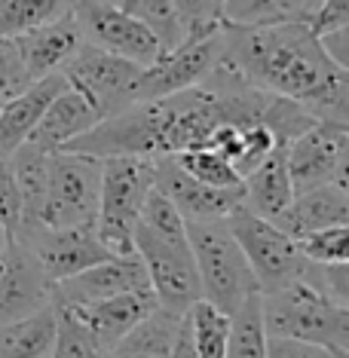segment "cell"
I'll return each mask as SVG.
<instances>
[{
	"instance_id": "obj_1",
	"label": "cell",
	"mask_w": 349,
	"mask_h": 358,
	"mask_svg": "<svg viewBox=\"0 0 349 358\" xmlns=\"http://www.w3.org/2000/svg\"><path fill=\"white\" fill-rule=\"evenodd\" d=\"M218 59L245 83L300 104L313 120L349 126V71L325 55L304 22H224Z\"/></svg>"
},
{
	"instance_id": "obj_2",
	"label": "cell",
	"mask_w": 349,
	"mask_h": 358,
	"mask_svg": "<svg viewBox=\"0 0 349 358\" xmlns=\"http://www.w3.org/2000/svg\"><path fill=\"white\" fill-rule=\"evenodd\" d=\"M132 248L148 270L150 291L159 309L184 315L197 300H202L197 264H193V251L187 242V224L166 193L157 190V184L141 206Z\"/></svg>"
},
{
	"instance_id": "obj_3",
	"label": "cell",
	"mask_w": 349,
	"mask_h": 358,
	"mask_svg": "<svg viewBox=\"0 0 349 358\" xmlns=\"http://www.w3.org/2000/svg\"><path fill=\"white\" fill-rule=\"evenodd\" d=\"M266 337H285L349 355V306L334 303L310 282H294L261 294Z\"/></svg>"
},
{
	"instance_id": "obj_4",
	"label": "cell",
	"mask_w": 349,
	"mask_h": 358,
	"mask_svg": "<svg viewBox=\"0 0 349 358\" xmlns=\"http://www.w3.org/2000/svg\"><path fill=\"white\" fill-rule=\"evenodd\" d=\"M184 224H187V242L193 251V264H197L202 300L233 315L242 306V300L257 294L261 288H257V279L251 273L245 255H242L230 224H227V217Z\"/></svg>"
},
{
	"instance_id": "obj_5",
	"label": "cell",
	"mask_w": 349,
	"mask_h": 358,
	"mask_svg": "<svg viewBox=\"0 0 349 358\" xmlns=\"http://www.w3.org/2000/svg\"><path fill=\"white\" fill-rule=\"evenodd\" d=\"M153 190L150 157H104L95 236L113 257L132 255V236L141 217V206Z\"/></svg>"
},
{
	"instance_id": "obj_6",
	"label": "cell",
	"mask_w": 349,
	"mask_h": 358,
	"mask_svg": "<svg viewBox=\"0 0 349 358\" xmlns=\"http://www.w3.org/2000/svg\"><path fill=\"white\" fill-rule=\"evenodd\" d=\"M99 187H101L99 157H86V153H74V150H52L50 169H46V196L37 230L95 227Z\"/></svg>"
},
{
	"instance_id": "obj_7",
	"label": "cell",
	"mask_w": 349,
	"mask_h": 358,
	"mask_svg": "<svg viewBox=\"0 0 349 358\" xmlns=\"http://www.w3.org/2000/svg\"><path fill=\"white\" fill-rule=\"evenodd\" d=\"M227 224H230L233 236H236L251 273H255L261 294L306 279L313 260H306L300 255L297 242L285 230H279L276 224L264 221V217L251 215L242 206L233 215H227Z\"/></svg>"
},
{
	"instance_id": "obj_8",
	"label": "cell",
	"mask_w": 349,
	"mask_h": 358,
	"mask_svg": "<svg viewBox=\"0 0 349 358\" xmlns=\"http://www.w3.org/2000/svg\"><path fill=\"white\" fill-rule=\"evenodd\" d=\"M62 74L68 86L83 95L89 108L99 113V120H104L135 104V83L141 74V64L120 59V55L83 40V46L71 55Z\"/></svg>"
},
{
	"instance_id": "obj_9",
	"label": "cell",
	"mask_w": 349,
	"mask_h": 358,
	"mask_svg": "<svg viewBox=\"0 0 349 358\" xmlns=\"http://www.w3.org/2000/svg\"><path fill=\"white\" fill-rule=\"evenodd\" d=\"M285 166L294 193L337 181L346 184L349 172V126L315 120L300 135L285 141Z\"/></svg>"
},
{
	"instance_id": "obj_10",
	"label": "cell",
	"mask_w": 349,
	"mask_h": 358,
	"mask_svg": "<svg viewBox=\"0 0 349 358\" xmlns=\"http://www.w3.org/2000/svg\"><path fill=\"white\" fill-rule=\"evenodd\" d=\"M74 19L83 40L99 50H108L120 59H129L148 68L159 59V43L141 22H135L120 6L95 3V0H74Z\"/></svg>"
},
{
	"instance_id": "obj_11",
	"label": "cell",
	"mask_w": 349,
	"mask_h": 358,
	"mask_svg": "<svg viewBox=\"0 0 349 358\" xmlns=\"http://www.w3.org/2000/svg\"><path fill=\"white\" fill-rule=\"evenodd\" d=\"M218 52H221V31L202 40H187L172 52H162L153 64L141 68L135 83V101L166 99V95L199 86L215 68Z\"/></svg>"
},
{
	"instance_id": "obj_12",
	"label": "cell",
	"mask_w": 349,
	"mask_h": 358,
	"mask_svg": "<svg viewBox=\"0 0 349 358\" xmlns=\"http://www.w3.org/2000/svg\"><path fill=\"white\" fill-rule=\"evenodd\" d=\"M52 279L40 266L22 239L6 236L3 270H0V324L34 315L37 309L52 303Z\"/></svg>"
},
{
	"instance_id": "obj_13",
	"label": "cell",
	"mask_w": 349,
	"mask_h": 358,
	"mask_svg": "<svg viewBox=\"0 0 349 358\" xmlns=\"http://www.w3.org/2000/svg\"><path fill=\"white\" fill-rule=\"evenodd\" d=\"M153 184L166 193L169 202L181 211L184 221H208V217H227L242 206L239 187H212L187 175L172 157L153 159Z\"/></svg>"
},
{
	"instance_id": "obj_14",
	"label": "cell",
	"mask_w": 349,
	"mask_h": 358,
	"mask_svg": "<svg viewBox=\"0 0 349 358\" xmlns=\"http://www.w3.org/2000/svg\"><path fill=\"white\" fill-rule=\"evenodd\" d=\"M34 251L40 266L46 270L52 282L71 279V275L89 270L95 264H104L113 255L101 245L95 236V227H77V230H31V233H15Z\"/></svg>"
},
{
	"instance_id": "obj_15",
	"label": "cell",
	"mask_w": 349,
	"mask_h": 358,
	"mask_svg": "<svg viewBox=\"0 0 349 358\" xmlns=\"http://www.w3.org/2000/svg\"><path fill=\"white\" fill-rule=\"evenodd\" d=\"M150 288L148 270H144L141 257L123 255L111 257L104 264H95L89 270L62 279L52 285V303L55 306H71V303H92V300H104L113 294H126V291H144Z\"/></svg>"
},
{
	"instance_id": "obj_16",
	"label": "cell",
	"mask_w": 349,
	"mask_h": 358,
	"mask_svg": "<svg viewBox=\"0 0 349 358\" xmlns=\"http://www.w3.org/2000/svg\"><path fill=\"white\" fill-rule=\"evenodd\" d=\"M68 309L83 328L99 340V346L111 355V349L126 337L141 319L157 309V297L150 288L144 291H126V294H113L104 300H92V303H71L62 306Z\"/></svg>"
},
{
	"instance_id": "obj_17",
	"label": "cell",
	"mask_w": 349,
	"mask_h": 358,
	"mask_svg": "<svg viewBox=\"0 0 349 358\" xmlns=\"http://www.w3.org/2000/svg\"><path fill=\"white\" fill-rule=\"evenodd\" d=\"M13 40H15V46H19V55H22V62H25L28 77L40 80L46 74L62 71L64 64L71 62V55L83 46V31H80L74 13H68L55 22L22 31V34H15Z\"/></svg>"
},
{
	"instance_id": "obj_18",
	"label": "cell",
	"mask_w": 349,
	"mask_h": 358,
	"mask_svg": "<svg viewBox=\"0 0 349 358\" xmlns=\"http://www.w3.org/2000/svg\"><path fill=\"white\" fill-rule=\"evenodd\" d=\"M337 224H349V184H337V181L294 193L288 208L276 221V227L285 230L291 239Z\"/></svg>"
},
{
	"instance_id": "obj_19",
	"label": "cell",
	"mask_w": 349,
	"mask_h": 358,
	"mask_svg": "<svg viewBox=\"0 0 349 358\" xmlns=\"http://www.w3.org/2000/svg\"><path fill=\"white\" fill-rule=\"evenodd\" d=\"M62 89H68V80H64L62 71H55V74L34 80L25 92H19L13 101H6L0 108V153L3 157H13L28 141V135L34 132L43 110L50 108V101Z\"/></svg>"
},
{
	"instance_id": "obj_20",
	"label": "cell",
	"mask_w": 349,
	"mask_h": 358,
	"mask_svg": "<svg viewBox=\"0 0 349 358\" xmlns=\"http://www.w3.org/2000/svg\"><path fill=\"white\" fill-rule=\"evenodd\" d=\"M291 196H294V187H291L285 166V144L279 141L255 172L242 178V208L276 224L282 211L288 208Z\"/></svg>"
},
{
	"instance_id": "obj_21",
	"label": "cell",
	"mask_w": 349,
	"mask_h": 358,
	"mask_svg": "<svg viewBox=\"0 0 349 358\" xmlns=\"http://www.w3.org/2000/svg\"><path fill=\"white\" fill-rule=\"evenodd\" d=\"M99 123V113L86 104V99L74 89H62L59 95L50 101V108L43 110L40 123L34 126V132L28 135L25 144H34L40 150H62L68 141H74L83 132H89Z\"/></svg>"
},
{
	"instance_id": "obj_22",
	"label": "cell",
	"mask_w": 349,
	"mask_h": 358,
	"mask_svg": "<svg viewBox=\"0 0 349 358\" xmlns=\"http://www.w3.org/2000/svg\"><path fill=\"white\" fill-rule=\"evenodd\" d=\"M55 340V306L0 324V358H50Z\"/></svg>"
},
{
	"instance_id": "obj_23",
	"label": "cell",
	"mask_w": 349,
	"mask_h": 358,
	"mask_svg": "<svg viewBox=\"0 0 349 358\" xmlns=\"http://www.w3.org/2000/svg\"><path fill=\"white\" fill-rule=\"evenodd\" d=\"M178 319L166 309H153L148 319H141L132 331L111 349L108 358H169V346L178 331Z\"/></svg>"
},
{
	"instance_id": "obj_24",
	"label": "cell",
	"mask_w": 349,
	"mask_h": 358,
	"mask_svg": "<svg viewBox=\"0 0 349 358\" xmlns=\"http://www.w3.org/2000/svg\"><path fill=\"white\" fill-rule=\"evenodd\" d=\"M319 0H227L224 22L233 25H276V22H304L313 15Z\"/></svg>"
},
{
	"instance_id": "obj_25",
	"label": "cell",
	"mask_w": 349,
	"mask_h": 358,
	"mask_svg": "<svg viewBox=\"0 0 349 358\" xmlns=\"http://www.w3.org/2000/svg\"><path fill=\"white\" fill-rule=\"evenodd\" d=\"M227 358H266V331L261 315V291L242 300V306L230 315V340Z\"/></svg>"
},
{
	"instance_id": "obj_26",
	"label": "cell",
	"mask_w": 349,
	"mask_h": 358,
	"mask_svg": "<svg viewBox=\"0 0 349 358\" xmlns=\"http://www.w3.org/2000/svg\"><path fill=\"white\" fill-rule=\"evenodd\" d=\"M120 10L129 13L135 22H141V25L157 37L159 55L172 52L184 43V25H181V19H178L172 0H123Z\"/></svg>"
},
{
	"instance_id": "obj_27",
	"label": "cell",
	"mask_w": 349,
	"mask_h": 358,
	"mask_svg": "<svg viewBox=\"0 0 349 358\" xmlns=\"http://www.w3.org/2000/svg\"><path fill=\"white\" fill-rule=\"evenodd\" d=\"M68 13H74V0H3L0 3V37H15Z\"/></svg>"
},
{
	"instance_id": "obj_28",
	"label": "cell",
	"mask_w": 349,
	"mask_h": 358,
	"mask_svg": "<svg viewBox=\"0 0 349 358\" xmlns=\"http://www.w3.org/2000/svg\"><path fill=\"white\" fill-rule=\"evenodd\" d=\"M193 346L197 358H227V340H230V315L215 309L206 300H197L187 309Z\"/></svg>"
},
{
	"instance_id": "obj_29",
	"label": "cell",
	"mask_w": 349,
	"mask_h": 358,
	"mask_svg": "<svg viewBox=\"0 0 349 358\" xmlns=\"http://www.w3.org/2000/svg\"><path fill=\"white\" fill-rule=\"evenodd\" d=\"M50 358H108V352L68 309L55 306V340Z\"/></svg>"
},
{
	"instance_id": "obj_30",
	"label": "cell",
	"mask_w": 349,
	"mask_h": 358,
	"mask_svg": "<svg viewBox=\"0 0 349 358\" xmlns=\"http://www.w3.org/2000/svg\"><path fill=\"white\" fill-rule=\"evenodd\" d=\"M294 242L300 255L313 264H349V224L304 233Z\"/></svg>"
},
{
	"instance_id": "obj_31",
	"label": "cell",
	"mask_w": 349,
	"mask_h": 358,
	"mask_svg": "<svg viewBox=\"0 0 349 358\" xmlns=\"http://www.w3.org/2000/svg\"><path fill=\"white\" fill-rule=\"evenodd\" d=\"M172 159L184 169V172L193 175L202 184H212V187H239L242 184V178L236 175V169H233L230 162L221 157V153H215L208 148L175 153Z\"/></svg>"
},
{
	"instance_id": "obj_32",
	"label": "cell",
	"mask_w": 349,
	"mask_h": 358,
	"mask_svg": "<svg viewBox=\"0 0 349 358\" xmlns=\"http://www.w3.org/2000/svg\"><path fill=\"white\" fill-rule=\"evenodd\" d=\"M172 6L184 25V43L215 34L224 25L227 0H172Z\"/></svg>"
},
{
	"instance_id": "obj_33",
	"label": "cell",
	"mask_w": 349,
	"mask_h": 358,
	"mask_svg": "<svg viewBox=\"0 0 349 358\" xmlns=\"http://www.w3.org/2000/svg\"><path fill=\"white\" fill-rule=\"evenodd\" d=\"M31 83H34V80L28 77L15 40L0 37V108H3L6 101H13L19 92H25Z\"/></svg>"
},
{
	"instance_id": "obj_34",
	"label": "cell",
	"mask_w": 349,
	"mask_h": 358,
	"mask_svg": "<svg viewBox=\"0 0 349 358\" xmlns=\"http://www.w3.org/2000/svg\"><path fill=\"white\" fill-rule=\"evenodd\" d=\"M22 221V199H19V187H15V175L10 166V157L0 153V227L6 233H15Z\"/></svg>"
},
{
	"instance_id": "obj_35",
	"label": "cell",
	"mask_w": 349,
	"mask_h": 358,
	"mask_svg": "<svg viewBox=\"0 0 349 358\" xmlns=\"http://www.w3.org/2000/svg\"><path fill=\"white\" fill-rule=\"evenodd\" d=\"M306 28L315 40L331 34V31L349 28V0H319V6L306 19Z\"/></svg>"
},
{
	"instance_id": "obj_36",
	"label": "cell",
	"mask_w": 349,
	"mask_h": 358,
	"mask_svg": "<svg viewBox=\"0 0 349 358\" xmlns=\"http://www.w3.org/2000/svg\"><path fill=\"white\" fill-rule=\"evenodd\" d=\"M266 358H349V355L328 352V349L310 346V343H300V340L266 337Z\"/></svg>"
},
{
	"instance_id": "obj_37",
	"label": "cell",
	"mask_w": 349,
	"mask_h": 358,
	"mask_svg": "<svg viewBox=\"0 0 349 358\" xmlns=\"http://www.w3.org/2000/svg\"><path fill=\"white\" fill-rule=\"evenodd\" d=\"M169 358H197V346H193V334H190V319L187 313L178 319V331L169 346Z\"/></svg>"
},
{
	"instance_id": "obj_38",
	"label": "cell",
	"mask_w": 349,
	"mask_h": 358,
	"mask_svg": "<svg viewBox=\"0 0 349 358\" xmlns=\"http://www.w3.org/2000/svg\"><path fill=\"white\" fill-rule=\"evenodd\" d=\"M6 236H10V233H6L3 227H0V270H3V255H6Z\"/></svg>"
},
{
	"instance_id": "obj_39",
	"label": "cell",
	"mask_w": 349,
	"mask_h": 358,
	"mask_svg": "<svg viewBox=\"0 0 349 358\" xmlns=\"http://www.w3.org/2000/svg\"><path fill=\"white\" fill-rule=\"evenodd\" d=\"M95 3H108V6H120L123 0H95Z\"/></svg>"
},
{
	"instance_id": "obj_40",
	"label": "cell",
	"mask_w": 349,
	"mask_h": 358,
	"mask_svg": "<svg viewBox=\"0 0 349 358\" xmlns=\"http://www.w3.org/2000/svg\"><path fill=\"white\" fill-rule=\"evenodd\" d=\"M0 3H3V0H0Z\"/></svg>"
}]
</instances>
